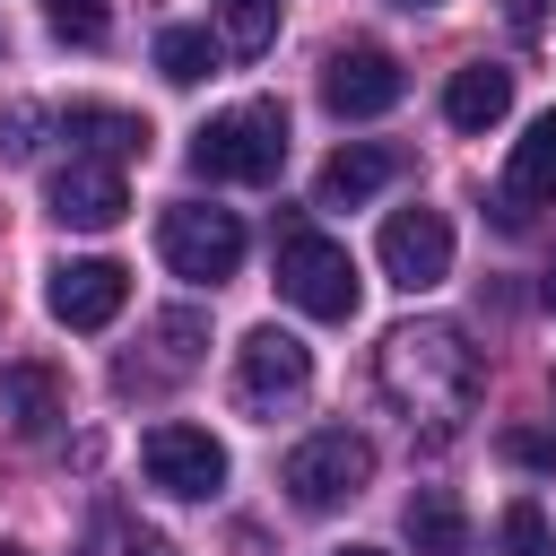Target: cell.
I'll use <instances>...</instances> for the list:
<instances>
[{
	"instance_id": "cell-12",
	"label": "cell",
	"mask_w": 556,
	"mask_h": 556,
	"mask_svg": "<svg viewBox=\"0 0 556 556\" xmlns=\"http://www.w3.org/2000/svg\"><path fill=\"white\" fill-rule=\"evenodd\" d=\"M530 200H556V113H539V122L513 139V174H504L495 217H504V226H521V217H530Z\"/></svg>"
},
{
	"instance_id": "cell-28",
	"label": "cell",
	"mask_w": 556,
	"mask_h": 556,
	"mask_svg": "<svg viewBox=\"0 0 556 556\" xmlns=\"http://www.w3.org/2000/svg\"><path fill=\"white\" fill-rule=\"evenodd\" d=\"M0 556H26V547H9V539H0Z\"/></svg>"
},
{
	"instance_id": "cell-13",
	"label": "cell",
	"mask_w": 556,
	"mask_h": 556,
	"mask_svg": "<svg viewBox=\"0 0 556 556\" xmlns=\"http://www.w3.org/2000/svg\"><path fill=\"white\" fill-rule=\"evenodd\" d=\"M504 113H513V70H504V61L452 70V87H443V122H452V130H495Z\"/></svg>"
},
{
	"instance_id": "cell-7",
	"label": "cell",
	"mask_w": 556,
	"mask_h": 556,
	"mask_svg": "<svg viewBox=\"0 0 556 556\" xmlns=\"http://www.w3.org/2000/svg\"><path fill=\"white\" fill-rule=\"evenodd\" d=\"M382 278L408 295L443 287L452 278V217L443 208H391L382 217Z\"/></svg>"
},
{
	"instance_id": "cell-15",
	"label": "cell",
	"mask_w": 556,
	"mask_h": 556,
	"mask_svg": "<svg viewBox=\"0 0 556 556\" xmlns=\"http://www.w3.org/2000/svg\"><path fill=\"white\" fill-rule=\"evenodd\" d=\"M391 174H400V156H391V148H374V139H356V148H339V156L321 165L313 200H321V208H365Z\"/></svg>"
},
{
	"instance_id": "cell-6",
	"label": "cell",
	"mask_w": 556,
	"mask_h": 556,
	"mask_svg": "<svg viewBox=\"0 0 556 556\" xmlns=\"http://www.w3.org/2000/svg\"><path fill=\"white\" fill-rule=\"evenodd\" d=\"M139 469H148V486H165V495H182V504H208V495L226 486V443H217L208 426L165 417V426H148Z\"/></svg>"
},
{
	"instance_id": "cell-23",
	"label": "cell",
	"mask_w": 556,
	"mask_h": 556,
	"mask_svg": "<svg viewBox=\"0 0 556 556\" xmlns=\"http://www.w3.org/2000/svg\"><path fill=\"white\" fill-rule=\"evenodd\" d=\"M495 452H504L513 469H547V478H556V434H539V426H504Z\"/></svg>"
},
{
	"instance_id": "cell-16",
	"label": "cell",
	"mask_w": 556,
	"mask_h": 556,
	"mask_svg": "<svg viewBox=\"0 0 556 556\" xmlns=\"http://www.w3.org/2000/svg\"><path fill=\"white\" fill-rule=\"evenodd\" d=\"M0 417H9V434H52V417H61V374L35 365V356L0 365Z\"/></svg>"
},
{
	"instance_id": "cell-17",
	"label": "cell",
	"mask_w": 556,
	"mask_h": 556,
	"mask_svg": "<svg viewBox=\"0 0 556 556\" xmlns=\"http://www.w3.org/2000/svg\"><path fill=\"white\" fill-rule=\"evenodd\" d=\"M400 530H408L417 556H460V547H469V513H460L452 486H417L408 513H400Z\"/></svg>"
},
{
	"instance_id": "cell-26",
	"label": "cell",
	"mask_w": 556,
	"mask_h": 556,
	"mask_svg": "<svg viewBox=\"0 0 556 556\" xmlns=\"http://www.w3.org/2000/svg\"><path fill=\"white\" fill-rule=\"evenodd\" d=\"M539 304H547V313H556V269H547V278H539Z\"/></svg>"
},
{
	"instance_id": "cell-4",
	"label": "cell",
	"mask_w": 556,
	"mask_h": 556,
	"mask_svg": "<svg viewBox=\"0 0 556 556\" xmlns=\"http://www.w3.org/2000/svg\"><path fill=\"white\" fill-rule=\"evenodd\" d=\"M156 252H165V269H174V278L217 287V278H235V269H243V217H235V208L174 200V208L156 217Z\"/></svg>"
},
{
	"instance_id": "cell-14",
	"label": "cell",
	"mask_w": 556,
	"mask_h": 556,
	"mask_svg": "<svg viewBox=\"0 0 556 556\" xmlns=\"http://www.w3.org/2000/svg\"><path fill=\"white\" fill-rule=\"evenodd\" d=\"M61 139H78V156H104V165L148 156V122L122 113V104H70L61 113Z\"/></svg>"
},
{
	"instance_id": "cell-22",
	"label": "cell",
	"mask_w": 556,
	"mask_h": 556,
	"mask_svg": "<svg viewBox=\"0 0 556 556\" xmlns=\"http://www.w3.org/2000/svg\"><path fill=\"white\" fill-rule=\"evenodd\" d=\"M43 17H52V35L96 43V35H104V17H113V0H43Z\"/></svg>"
},
{
	"instance_id": "cell-20",
	"label": "cell",
	"mask_w": 556,
	"mask_h": 556,
	"mask_svg": "<svg viewBox=\"0 0 556 556\" xmlns=\"http://www.w3.org/2000/svg\"><path fill=\"white\" fill-rule=\"evenodd\" d=\"M495 539H504V556H556V530H547V513H539L530 495H513V504H504Z\"/></svg>"
},
{
	"instance_id": "cell-27",
	"label": "cell",
	"mask_w": 556,
	"mask_h": 556,
	"mask_svg": "<svg viewBox=\"0 0 556 556\" xmlns=\"http://www.w3.org/2000/svg\"><path fill=\"white\" fill-rule=\"evenodd\" d=\"M339 556H382V547H339Z\"/></svg>"
},
{
	"instance_id": "cell-21",
	"label": "cell",
	"mask_w": 556,
	"mask_h": 556,
	"mask_svg": "<svg viewBox=\"0 0 556 556\" xmlns=\"http://www.w3.org/2000/svg\"><path fill=\"white\" fill-rule=\"evenodd\" d=\"M35 130H43V104L9 96V104H0V165H26V156H35Z\"/></svg>"
},
{
	"instance_id": "cell-25",
	"label": "cell",
	"mask_w": 556,
	"mask_h": 556,
	"mask_svg": "<svg viewBox=\"0 0 556 556\" xmlns=\"http://www.w3.org/2000/svg\"><path fill=\"white\" fill-rule=\"evenodd\" d=\"M504 17H513V35H539V0H504Z\"/></svg>"
},
{
	"instance_id": "cell-9",
	"label": "cell",
	"mask_w": 556,
	"mask_h": 556,
	"mask_svg": "<svg viewBox=\"0 0 556 556\" xmlns=\"http://www.w3.org/2000/svg\"><path fill=\"white\" fill-rule=\"evenodd\" d=\"M304 382H313V348H304L295 330L261 321V330L235 348V391H243V408H278V400H295Z\"/></svg>"
},
{
	"instance_id": "cell-10",
	"label": "cell",
	"mask_w": 556,
	"mask_h": 556,
	"mask_svg": "<svg viewBox=\"0 0 556 556\" xmlns=\"http://www.w3.org/2000/svg\"><path fill=\"white\" fill-rule=\"evenodd\" d=\"M43 304H52V321H70V330H104V321L130 304V269H122V261H61L52 287H43Z\"/></svg>"
},
{
	"instance_id": "cell-18",
	"label": "cell",
	"mask_w": 556,
	"mask_h": 556,
	"mask_svg": "<svg viewBox=\"0 0 556 556\" xmlns=\"http://www.w3.org/2000/svg\"><path fill=\"white\" fill-rule=\"evenodd\" d=\"M217 52H226V43H217L208 26H165V35H156V70H165L174 87H200V78L217 70Z\"/></svg>"
},
{
	"instance_id": "cell-8",
	"label": "cell",
	"mask_w": 556,
	"mask_h": 556,
	"mask_svg": "<svg viewBox=\"0 0 556 556\" xmlns=\"http://www.w3.org/2000/svg\"><path fill=\"white\" fill-rule=\"evenodd\" d=\"M408 96V70L382 52V43H348V52H330V70H321V104L339 113V122H374V113H391Z\"/></svg>"
},
{
	"instance_id": "cell-24",
	"label": "cell",
	"mask_w": 556,
	"mask_h": 556,
	"mask_svg": "<svg viewBox=\"0 0 556 556\" xmlns=\"http://www.w3.org/2000/svg\"><path fill=\"white\" fill-rule=\"evenodd\" d=\"M122 556H174V539H156V530H122Z\"/></svg>"
},
{
	"instance_id": "cell-2",
	"label": "cell",
	"mask_w": 556,
	"mask_h": 556,
	"mask_svg": "<svg viewBox=\"0 0 556 556\" xmlns=\"http://www.w3.org/2000/svg\"><path fill=\"white\" fill-rule=\"evenodd\" d=\"M278 295H287L295 313H313V321H356L365 278H356L348 243H330L321 226L287 217V226H278Z\"/></svg>"
},
{
	"instance_id": "cell-1",
	"label": "cell",
	"mask_w": 556,
	"mask_h": 556,
	"mask_svg": "<svg viewBox=\"0 0 556 556\" xmlns=\"http://www.w3.org/2000/svg\"><path fill=\"white\" fill-rule=\"evenodd\" d=\"M374 382H382V400H391L408 426L452 434V426L478 408L486 365H478V348H469L460 321H400V330L374 348Z\"/></svg>"
},
{
	"instance_id": "cell-19",
	"label": "cell",
	"mask_w": 556,
	"mask_h": 556,
	"mask_svg": "<svg viewBox=\"0 0 556 556\" xmlns=\"http://www.w3.org/2000/svg\"><path fill=\"white\" fill-rule=\"evenodd\" d=\"M217 43L226 52H269L278 43V0H217Z\"/></svg>"
},
{
	"instance_id": "cell-5",
	"label": "cell",
	"mask_w": 556,
	"mask_h": 556,
	"mask_svg": "<svg viewBox=\"0 0 556 556\" xmlns=\"http://www.w3.org/2000/svg\"><path fill=\"white\" fill-rule=\"evenodd\" d=\"M365 478H374V443H365V434H348V426L304 434V443L287 452V469H278V486H287L304 513H330V504L365 495Z\"/></svg>"
},
{
	"instance_id": "cell-11",
	"label": "cell",
	"mask_w": 556,
	"mask_h": 556,
	"mask_svg": "<svg viewBox=\"0 0 556 556\" xmlns=\"http://www.w3.org/2000/svg\"><path fill=\"white\" fill-rule=\"evenodd\" d=\"M122 208H130L122 165H104V156H70V165L52 174V217H61V226L104 235V226H122Z\"/></svg>"
},
{
	"instance_id": "cell-29",
	"label": "cell",
	"mask_w": 556,
	"mask_h": 556,
	"mask_svg": "<svg viewBox=\"0 0 556 556\" xmlns=\"http://www.w3.org/2000/svg\"><path fill=\"white\" fill-rule=\"evenodd\" d=\"M400 9H434V0H400Z\"/></svg>"
},
{
	"instance_id": "cell-3",
	"label": "cell",
	"mask_w": 556,
	"mask_h": 556,
	"mask_svg": "<svg viewBox=\"0 0 556 556\" xmlns=\"http://www.w3.org/2000/svg\"><path fill=\"white\" fill-rule=\"evenodd\" d=\"M191 165H200L208 182H278V165H287V104L208 113L200 139H191Z\"/></svg>"
}]
</instances>
